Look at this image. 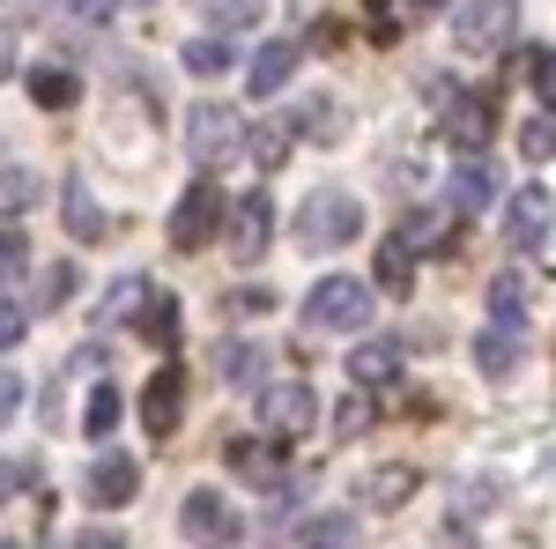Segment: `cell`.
<instances>
[{
    "mask_svg": "<svg viewBox=\"0 0 556 549\" xmlns=\"http://www.w3.org/2000/svg\"><path fill=\"white\" fill-rule=\"evenodd\" d=\"M356 230H364V201L342 194V186H319V194L298 209V246L304 253H342Z\"/></svg>",
    "mask_w": 556,
    "mask_h": 549,
    "instance_id": "6da1fadb",
    "label": "cell"
},
{
    "mask_svg": "<svg viewBox=\"0 0 556 549\" xmlns=\"http://www.w3.org/2000/svg\"><path fill=\"white\" fill-rule=\"evenodd\" d=\"M304 327H319V335H364L371 327V283L327 275L319 290L304 297Z\"/></svg>",
    "mask_w": 556,
    "mask_h": 549,
    "instance_id": "7a4b0ae2",
    "label": "cell"
},
{
    "mask_svg": "<svg viewBox=\"0 0 556 549\" xmlns=\"http://www.w3.org/2000/svg\"><path fill=\"white\" fill-rule=\"evenodd\" d=\"M223 215H230L223 186H215V178H193V186L178 194V209H172V246L178 253H201L208 238H223Z\"/></svg>",
    "mask_w": 556,
    "mask_h": 549,
    "instance_id": "3957f363",
    "label": "cell"
},
{
    "mask_svg": "<svg viewBox=\"0 0 556 549\" xmlns=\"http://www.w3.org/2000/svg\"><path fill=\"white\" fill-rule=\"evenodd\" d=\"M186 149H193L201 171L230 164V157L245 149V120H238L230 104H193V112H186Z\"/></svg>",
    "mask_w": 556,
    "mask_h": 549,
    "instance_id": "277c9868",
    "label": "cell"
},
{
    "mask_svg": "<svg viewBox=\"0 0 556 549\" xmlns=\"http://www.w3.org/2000/svg\"><path fill=\"white\" fill-rule=\"evenodd\" d=\"M178 535L193 549H230L245 527H238V512L223 506V490H193V498L178 506Z\"/></svg>",
    "mask_w": 556,
    "mask_h": 549,
    "instance_id": "5b68a950",
    "label": "cell"
},
{
    "mask_svg": "<svg viewBox=\"0 0 556 549\" xmlns=\"http://www.w3.org/2000/svg\"><path fill=\"white\" fill-rule=\"evenodd\" d=\"M312 416H319V401H312L304 379L260 386V431H267V438H298V431H312Z\"/></svg>",
    "mask_w": 556,
    "mask_h": 549,
    "instance_id": "8992f818",
    "label": "cell"
},
{
    "mask_svg": "<svg viewBox=\"0 0 556 549\" xmlns=\"http://www.w3.org/2000/svg\"><path fill=\"white\" fill-rule=\"evenodd\" d=\"M223 461H230V475H245L260 490H282V475H290V438H230Z\"/></svg>",
    "mask_w": 556,
    "mask_h": 549,
    "instance_id": "52a82bcc",
    "label": "cell"
},
{
    "mask_svg": "<svg viewBox=\"0 0 556 549\" xmlns=\"http://www.w3.org/2000/svg\"><path fill=\"white\" fill-rule=\"evenodd\" d=\"M453 38H460V52H468V60L497 52V45L513 38V0H468V15L453 23Z\"/></svg>",
    "mask_w": 556,
    "mask_h": 549,
    "instance_id": "ba28073f",
    "label": "cell"
},
{
    "mask_svg": "<svg viewBox=\"0 0 556 549\" xmlns=\"http://www.w3.org/2000/svg\"><path fill=\"white\" fill-rule=\"evenodd\" d=\"M223 223H230V260L253 267V260L267 253V238H275V201H267V194H245L238 215H223Z\"/></svg>",
    "mask_w": 556,
    "mask_h": 549,
    "instance_id": "9c48e42d",
    "label": "cell"
},
{
    "mask_svg": "<svg viewBox=\"0 0 556 549\" xmlns=\"http://www.w3.org/2000/svg\"><path fill=\"white\" fill-rule=\"evenodd\" d=\"M178 409H186V372H178V364H164L156 379L141 386V423H149L156 438H172V431H178Z\"/></svg>",
    "mask_w": 556,
    "mask_h": 549,
    "instance_id": "30bf717a",
    "label": "cell"
},
{
    "mask_svg": "<svg viewBox=\"0 0 556 549\" xmlns=\"http://www.w3.org/2000/svg\"><path fill=\"white\" fill-rule=\"evenodd\" d=\"M134 490H141V461H127V453H104L83 483L89 506H134Z\"/></svg>",
    "mask_w": 556,
    "mask_h": 549,
    "instance_id": "8fae6325",
    "label": "cell"
},
{
    "mask_svg": "<svg viewBox=\"0 0 556 549\" xmlns=\"http://www.w3.org/2000/svg\"><path fill=\"white\" fill-rule=\"evenodd\" d=\"M349 379H356V386H393V379H401V341L364 335L356 349H349Z\"/></svg>",
    "mask_w": 556,
    "mask_h": 549,
    "instance_id": "7c38bea8",
    "label": "cell"
},
{
    "mask_svg": "<svg viewBox=\"0 0 556 549\" xmlns=\"http://www.w3.org/2000/svg\"><path fill=\"white\" fill-rule=\"evenodd\" d=\"M513 238L534 246V260H549V186H527L513 201Z\"/></svg>",
    "mask_w": 556,
    "mask_h": 549,
    "instance_id": "4fadbf2b",
    "label": "cell"
},
{
    "mask_svg": "<svg viewBox=\"0 0 556 549\" xmlns=\"http://www.w3.org/2000/svg\"><path fill=\"white\" fill-rule=\"evenodd\" d=\"M290 75H298V45H260L253 67H245V89H253V97H282Z\"/></svg>",
    "mask_w": 556,
    "mask_h": 549,
    "instance_id": "5bb4252c",
    "label": "cell"
},
{
    "mask_svg": "<svg viewBox=\"0 0 556 549\" xmlns=\"http://www.w3.org/2000/svg\"><path fill=\"white\" fill-rule=\"evenodd\" d=\"M445 141H453L460 157H475V149L490 141V97H460V104L445 112Z\"/></svg>",
    "mask_w": 556,
    "mask_h": 549,
    "instance_id": "9a60e30c",
    "label": "cell"
},
{
    "mask_svg": "<svg viewBox=\"0 0 556 549\" xmlns=\"http://www.w3.org/2000/svg\"><path fill=\"white\" fill-rule=\"evenodd\" d=\"M60 201H67V238H83V246H104V209H97L89 178H67V186H60Z\"/></svg>",
    "mask_w": 556,
    "mask_h": 549,
    "instance_id": "2e32d148",
    "label": "cell"
},
{
    "mask_svg": "<svg viewBox=\"0 0 556 549\" xmlns=\"http://www.w3.org/2000/svg\"><path fill=\"white\" fill-rule=\"evenodd\" d=\"M445 194H453V209H460V215H482L490 201H497V171L482 164V157H468V164L453 171V186H445Z\"/></svg>",
    "mask_w": 556,
    "mask_h": 549,
    "instance_id": "e0dca14e",
    "label": "cell"
},
{
    "mask_svg": "<svg viewBox=\"0 0 556 549\" xmlns=\"http://www.w3.org/2000/svg\"><path fill=\"white\" fill-rule=\"evenodd\" d=\"M416 490H424V475H416V467H371V483H364V506H379V512H401L408 506V498H416Z\"/></svg>",
    "mask_w": 556,
    "mask_h": 549,
    "instance_id": "ac0fdd59",
    "label": "cell"
},
{
    "mask_svg": "<svg viewBox=\"0 0 556 549\" xmlns=\"http://www.w3.org/2000/svg\"><path fill=\"white\" fill-rule=\"evenodd\" d=\"M519 357H527V341H519V327H490V335L475 341V364H482V379H513Z\"/></svg>",
    "mask_w": 556,
    "mask_h": 549,
    "instance_id": "d6986e66",
    "label": "cell"
},
{
    "mask_svg": "<svg viewBox=\"0 0 556 549\" xmlns=\"http://www.w3.org/2000/svg\"><path fill=\"white\" fill-rule=\"evenodd\" d=\"M371 283H379L386 297H408V290H416V253H408L401 238H379V260H371Z\"/></svg>",
    "mask_w": 556,
    "mask_h": 549,
    "instance_id": "ffe728a7",
    "label": "cell"
},
{
    "mask_svg": "<svg viewBox=\"0 0 556 549\" xmlns=\"http://www.w3.org/2000/svg\"><path fill=\"white\" fill-rule=\"evenodd\" d=\"M45 201V178L30 164H8L0 171V215H30Z\"/></svg>",
    "mask_w": 556,
    "mask_h": 549,
    "instance_id": "44dd1931",
    "label": "cell"
},
{
    "mask_svg": "<svg viewBox=\"0 0 556 549\" xmlns=\"http://www.w3.org/2000/svg\"><path fill=\"white\" fill-rule=\"evenodd\" d=\"M290 141H298V134L282 127V120H260V127H245V149H253L260 171H282V164H290Z\"/></svg>",
    "mask_w": 556,
    "mask_h": 549,
    "instance_id": "7402d4cb",
    "label": "cell"
},
{
    "mask_svg": "<svg viewBox=\"0 0 556 549\" xmlns=\"http://www.w3.org/2000/svg\"><path fill=\"white\" fill-rule=\"evenodd\" d=\"M30 97H38L45 112H67L83 97V83H75V67H30Z\"/></svg>",
    "mask_w": 556,
    "mask_h": 549,
    "instance_id": "603a6c76",
    "label": "cell"
},
{
    "mask_svg": "<svg viewBox=\"0 0 556 549\" xmlns=\"http://www.w3.org/2000/svg\"><path fill=\"white\" fill-rule=\"evenodd\" d=\"M141 335L156 341V349H178V297H141Z\"/></svg>",
    "mask_w": 556,
    "mask_h": 549,
    "instance_id": "cb8c5ba5",
    "label": "cell"
},
{
    "mask_svg": "<svg viewBox=\"0 0 556 549\" xmlns=\"http://www.w3.org/2000/svg\"><path fill=\"white\" fill-rule=\"evenodd\" d=\"M260 372H267V349L260 341H230L223 349V386H260Z\"/></svg>",
    "mask_w": 556,
    "mask_h": 549,
    "instance_id": "d4e9b609",
    "label": "cell"
},
{
    "mask_svg": "<svg viewBox=\"0 0 556 549\" xmlns=\"http://www.w3.org/2000/svg\"><path fill=\"white\" fill-rule=\"evenodd\" d=\"M490 320L497 327H527V283L519 275H497L490 283Z\"/></svg>",
    "mask_w": 556,
    "mask_h": 549,
    "instance_id": "484cf974",
    "label": "cell"
},
{
    "mask_svg": "<svg viewBox=\"0 0 556 549\" xmlns=\"http://www.w3.org/2000/svg\"><path fill=\"white\" fill-rule=\"evenodd\" d=\"M119 416H127L119 386H97V394H89V409H83V431H89V438H112V431H119Z\"/></svg>",
    "mask_w": 556,
    "mask_h": 549,
    "instance_id": "4316f807",
    "label": "cell"
},
{
    "mask_svg": "<svg viewBox=\"0 0 556 549\" xmlns=\"http://www.w3.org/2000/svg\"><path fill=\"white\" fill-rule=\"evenodd\" d=\"M298 549H356V527H349V512H327V520H312Z\"/></svg>",
    "mask_w": 556,
    "mask_h": 549,
    "instance_id": "83f0119b",
    "label": "cell"
},
{
    "mask_svg": "<svg viewBox=\"0 0 556 549\" xmlns=\"http://www.w3.org/2000/svg\"><path fill=\"white\" fill-rule=\"evenodd\" d=\"M186 67H193L201 83L230 75V45H223V38H193V45H186Z\"/></svg>",
    "mask_w": 556,
    "mask_h": 549,
    "instance_id": "f1b7e54d",
    "label": "cell"
},
{
    "mask_svg": "<svg viewBox=\"0 0 556 549\" xmlns=\"http://www.w3.org/2000/svg\"><path fill=\"white\" fill-rule=\"evenodd\" d=\"M519 149H527V164H549V157H556V127H549V104H542V112H534V120L519 127Z\"/></svg>",
    "mask_w": 556,
    "mask_h": 549,
    "instance_id": "f546056e",
    "label": "cell"
},
{
    "mask_svg": "<svg viewBox=\"0 0 556 549\" xmlns=\"http://www.w3.org/2000/svg\"><path fill=\"white\" fill-rule=\"evenodd\" d=\"M208 15L223 30H253L260 15H267V0H208Z\"/></svg>",
    "mask_w": 556,
    "mask_h": 549,
    "instance_id": "4dcf8cb0",
    "label": "cell"
},
{
    "mask_svg": "<svg viewBox=\"0 0 556 549\" xmlns=\"http://www.w3.org/2000/svg\"><path fill=\"white\" fill-rule=\"evenodd\" d=\"M141 297H149V283H141V275H127L119 290L104 297V327H112V320H134V312H141Z\"/></svg>",
    "mask_w": 556,
    "mask_h": 549,
    "instance_id": "1f68e13d",
    "label": "cell"
},
{
    "mask_svg": "<svg viewBox=\"0 0 556 549\" xmlns=\"http://www.w3.org/2000/svg\"><path fill=\"white\" fill-rule=\"evenodd\" d=\"M67 290H75V260H52L38 275V304H67Z\"/></svg>",
    "mask_w": 556,
    "mask_h": 549,
    "instance_id": "d6a6232c",
    "label": "cell"
},
{
    "mask_svg": "<svg viewBox=\"0 0 556 549\" xmlns=\"http://www.w3.org/2000/svg\"><path fill=\"white\" fill-rule=\"evenodd\" d=\"M275 304V290H223V320H260Z\"/></svg>",
    "mask_w": 556,
    "mask_h": 549,
    "instance_id": "836d02e7",
    "label": "cell"
},
{
    "mask_svg": "<svg viewBox=\"0 0 556 549\" xmlns=\"http://www.w3.org/2000/svg\"><path fill=\"white\" fill-rule=\"evenodd\" d=\"M334 431H342V438H364V431H371V401H364V394H342V409H334Z\"/></svg>",
    "mask_w": 556,
    "mask_h": 549,
    "instance_id": "e575fe53",
    "label": "cell"
},
{
    "mask_svg": "<svg viewBox=\"0 0 556 549\" xmlns=\"http://www.w3.org/2000/svg\"><path fill=\"white\" fill-rule=\"evenodd\" d=\"M30 327V304H15V297H0V349H15Z\"/></svg>",
    "mask_w": 556,
    "mask_h": 549,
    "instance_id": "d590c367",
    "label": "cell"
},
{
    "mask_svg": "<svg viewBox=\"0 0 556 549\" xmlns=\"http://www.w3.org/2000/svg\"><path fill=\"white\" fill-rule=\"evenodd\" d=\"M304 134H312V141H334V104H327V97L304 104Z\"/></svg>",
    "mask_w": 556,
    "mask_h": 549,
    "instance_id": "8d00e7d4",
    "label": "cell"
},
{
    "mask_svg": "<svg viewBox=\"0 0 556 549\" xmlns=\"http://www.w3.org/2000/svg\"><path fill=\"white\" fill-rule=\"evenodd\" d=\"M527 83L534 97H549V45H527Z\"/></svg>",
    "mask_w": 556,
    "mask_h": 549,
    "instance_id": "74e56055",
    "label": "cell"
},
{
    "mask_svg": "<svg viewBox=\"0 0 556 549\" xmlns=\"http://www.w3.org/2000/svg\"><path fill=\"white\" fill-rule=\"evenodd\" d=\"M15 409H23V379L0 364V423H15Z\"/></svg>",
    "mask_w": 556,
    "mask_h": 549,
    "instance_id": "f35d334b",
    "label": "cell"
},
{
    "mask_svg": "<svg viewBox=\"0 0 556 549\" xmlns=\"http://www.w3.org/2000/svg\"><path fill=\"white\" fill-rule=\"evenodd\" d=\"M15 490H23V467H15V461H0V506H8Z\"/></svg>",
    "mask_w": 556,
    "mask_h": 549,
    "instance_id": "ab89813d",
    "label": "cell"
},
{
    "mask_svg": "<svg viewBox=\"0 0 556 549\" xmlns=\"http://www.w3.org/2000/svg\"><path fill=\"white\" fill-rule=\"evenodd\" d=\"M23 267V238H0V275H15Z\"/></svg>",
    "mask_w": 556,
    "mask_h": 549,
    "instance_id": "60d3db41",
    "label": "cell"
},
{
    "mask_svg": "<svg viewBox=\"0 0 556 549\" xmlns=\"http://www.w3.org/2000/svg\"><path fill=\"white\" fill-rule=\"evenodd\" d=\"M15 75V30H0V83Z\"/></svg>",
    "mask_w": 556,
    "mask_h": 549,
    "instance_id": "b9f144b4",
    "label": "cell"
},
{
    "mask_svg": "<svg viewBox=\"0 0 556 549\" xmlns=\"http://www.w3.org/2000/svg\"><path fill=\"white\" fill-rule=\"evenodd\" d=\"M75 549H127L119 535H75Z\"/></svg>",
    "mask_w": 556,
    "mask_h": 549,
    "instance_id": "7bdbcfd3",
    "label": "cell"
},
{
    "mask_svg": "<svg viewBox=\"0 0 556 549\" xmlns=\"http://www.w3.org/2000/svg\"><path fill=\"white\" fill-rule=\"evenodd\" d=\"M75 15H89V23H104V15H112V0H75Z\"/></svg>",
    "mask_w": 556,
    "mask_h": 549,
    "instance_id": "ee69618b",
    "label": "cell"
},
{
    "mask_svg": "<svg viewBox=\"0 0 556 549\" xmlns=\"http://www.w3.org/2000/svg\"><path fill=\"white\" fill-rule=\"evenodd\" d=\"M401 8H408V15H438L445 0H401Z\"/></svg>",
    "mask_w": 556,
    "mask_h": 549,
    "instance_id": "f6af8a7d",
    "label": "cell"
},
{
    "mask_svg": "<svg viewBox=\"0 0 556 549\" xmlns=\"http://www.w3.org/2000/svg\"><path fill=\"white\" fill-rule=\"evenodd\" d=\"M134 8H149V0H134Z\"/></svg>",
    "mask_w": 556,
    "mask_h": 549,
    "instance_id": "bcb514c9",
    "label": "cell"
}]
</instances>
